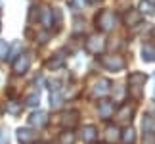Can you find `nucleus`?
<instances>
[{
	"mask_svg": "<svg viewBox=\"0 0 155 144\" xmlns=\"http://www.w3.org/2000/svg\"><path fill=\"white\" fill-rule=\"evenodd\" d=\"M147 81L146 73H140V71H134V73L128 75V92L134 96V98H140L142 91H144V85Z\"/></svg>",
	"mask_w": 155,
	"mask_h": 144,
	"instance_id": "1",
	"label": "nucleus"
},
{
	"mask_svg": "<svg viewBox=\"0 0 155 144\" xmlns=\"http://www.w3.org/2000/svg\"><path fill=\"white\" fill-rule=\"evenodd\" d=\"M115 23H117V17H115V14H113L111 10H102V12L96 15V27H98L102 33L111 31V29L115 27Z\"/></svg>",
	"mask_w": 155,
	"mask_h": 144,
	"instance_id": "2",
	"label": "nucleus"
},
{
	"mask_svg": "<svg viewBox=\"0 0 155 144\" xmlns=\"http://www.w3.org/2000/svg\"><path fill=\"white\" fill-rule=\"evenodd\" d=\"M84 48H86L90 54L98 56V54H102L104 48H105V37H104L102 33H92V35H88V39L84 40Z\"/></svg>",
	"mask_w": 155,
	"mask_h": 144,
	"instance_id": "3",
	"label": "nucleus"
},
{
	"mask_svg": "<svg viewBox=\"0 0 155 144\" xmlns=\"http://www.w3.org/2000/svg\"><path fill=\"white\" fill-rule=\"evenodd\" d=\"M102 65L107 71H123L124 69V58L119 54H111V56H102L100 58Z\"/></svg>",
	"mask_w": 155,
	"mask_h": 144,
	"instance_id": "4",
	"label": "nucleus"
},
{
	"mask_svg": "<svg viewBox=\"0 0 155 144\" xmlns=\"http://www.w3.org/2000/svg\"><path fill=\"white\" fill-rule=\"evenodd\" d=\"M40 21H42L44 29H50L56 21H59V12L56 8H48V6H44V8L40 10Z\"/></svg>",
	"mask_w": 155,
	"mask_h": 144,
	"instance_id": "5",
	"label": "nucleus"
},
{
	"mask_svg": "<svg viewBox=\"0 0 155 144\" xmlns=\"http://www.w3.org/2000/svg\"><path fill=\"white\" fill-rule=\"evenodd\" d=\"M14 73L15 75H25L29 67H31V54H19L15 60H14Z\"/></svg>",
	"mask_w": 155,
	"mask_h": 144,
	"instance_id": "6",
	"label": "nucleus"
},
{
	"mask_svg": "<svg viewBox=\"0 0 155 144\" xmlns=\"http://www.w3.org/2000/svg\"><path fill=\"white\" fill-rule=\"evenodd\" d=\"M123 21H124V25H127V27H138V25H142V14H140V10L128 8L127 12H124V15H123Z\"/></svg>",
	"mask_w": 155,
	"mask_h": 144,
	"instance_id": "7",
	"label": "nucleus"
},
{
	"mask_svg": "<svg viewBox=\"0 0 155 144\" xmlns=\"http://www.w3.org/2000/svg\"><path fill=\"white\" fill-rule=\"evenodd\" d=\"M48 121H50V117H48L46 111H35V113H31V117H29V125H33V127H37V129L46 127Z\"/></svg>",
	"mask_w": 155,
	"mask_h": 144,
	"instance_id": "8",
	"label": "nucleus"
},
{
	"mask_svg": "<svg viewBox=\"0 0 155 144\" xmlns=\"http://www.w3.org/2000/svg\"><path fill=\"white\" fill-rule=\"evenodd\" d=\"M113 111H115V104L111 100H100L98 102V113L102 119H109L113 117Z\"/></svg>",
	"mask_w": 155,
	"mask_h": 144,
	"instance_id": "9",
	"label": "nucleus"
},
{
	"mask_svg": "<svg viewBox=\"0 0 155 144\" xmlns=\"http://www.w3.org/2000/svg\"><path fill=\"white\" fill-rule=\"evenodd\" d=\"M109 91H111V83L107 79H98L94 83V87H92V94L98 96V98H104Z\"/></svg>",
	"mask_w": 155,
	"mask_h": 144,
	"instance_id": "10",
	"label": "nucleus"
},
{
	"mask_svg": "<svg viewBox=\"0 0 155 144\" xmlns=\"http://www.w3.org/2000/svg\"><path fill=\"white\" fill-rule=\"evenodd\" d=\"M132 115H134V108L128 106V104H123L117 111V121L119 123H130L132 121Z\"/></svg>",
	"mask_w": 155,
	"mask_h": 144,
	"instance_id": "11",
	"label": "nucleus"
},
{
	"mask_svg": "<svg viewBox=\"0 0 155 144\" xmlns=\"http://www.w3.org/2000/svg\"><path fill=\"white\" fill-rule=\"evenodd\" d=\"M17 140H19L21 144H33L35 140H37V131L23 127V129L17 131Z\"/></svg>",
	"mask_w": 155,
	"mask_h": 144,
	"instance_id": "12",
	"label": "nucleus"
},
{
	"mask_svg": "<svg viewBox=\"0 0 155 144\" xmlns=\"http://www.w3.org/2000/svg\"><path fill=\"white\" fill-rule=\"evenodd\" d=\"M59 123H61L63 127L71 129L73 125H77V123H79V111L71 110V111H65V113H61V119H59Z\"/></svg>",
	"mask_w": 155,
	"mask_h": 144,
	"instance_id": "13",
	"label": "nucleus"
},
{
	"mask_svg": "<svg viewBox=\"0 0 155 144\" xmlns=\"http://www.w3.org/2000/svg\"><path fill=\"white\" fill-rule=\"evenodd\" d=\"M81 136H82L84 142H94L98 139V129L94 127V125H84L82 131H81Z\"/></svg>",
	"mask_w": 155,
	"mask_h": 144,
	"instance_id": "14",
	"label": "nucleus"
},
{
	"mask_svg": "<svg viewBox=\"0 0 155 144\" xmlns=\"http://www.w3.org/2000/svg\"><path fill=\"white\" fill-rule=\"evenodd\" d=\"M105 140H107V144H113V142L121 140V131H119V127L109 125V127L105 129Z\"/></svg>",
	"mask_w": 155,
	"mask_h": 144,
	"instance_id": "15",
	"label": "nucleus"
},
{
	"mask_svg": "<svg viewBox=\"0 0 155 144\" xmlns=\"http://www.w3.org/2000/svg\"><path fill=\"white\" fill-rule=\"evenodd\" d=\"M21 110H23V106H21L19 100H10V102H6V113H10V115H19Z\"/></svg>",
	"mask_w": 155,
	"mask_h": 144,
	"instance_id": "16",
	"label": "nucleus"
},
{
	"mask_svg": "<svg viewBox=\"0 0 155 144\" xmlns=\"http://www.w3.org/2000/svg\"><path fill=\"white\" fill-rule=\"evenodd\" d=\"M142 58H144L146 62H155V46L153 44L142 46Z\"/></svg>",
	"mask_w": 155,
	"mask_h": 144,
	"instance_id": "17",
	"label": "nucleus"
},
{
	"mask_svg": "<svg viewBox=\"0 0 155 144\" xmlns=\"http://www.w3.org/2000/svg\"><path fill=\"white\" fill-rule=\"evenodd\" d=\"M142 127H144V133L146 135H155V119L151 115H146L144 117V123H142Z\"/></svg>",
	"mask_w": 155,
	"mask_h": 144,
	"instance_id": "18",
	"label": "nucleus"
},
{
	"mask_svg": "<svg viewBox=\"0 0 155 144\" xmlns=\"http://www.w3.org/2000/svg\"><path fill=\"white\" fill-rule=\"evenodd\" d=\"M59 144H75V133L71 129H65L59 135Z\"/></svg>",
	"mask_w": 155,
	"mask_h": 144,
	"instance_id": "19",
	"label": "nucleus"
},
{
	"mask_svg": "<svg viewBox=\"0 0 155 144\" xmlns=\"http://www.w3.org/2000/svg\"><path fill=\"white\" fill-rule=\"evenodd\" d=\"M140 14L153 15V14H155V4L147 2V0H142V2H140Z\"/></svg>",
	"mask_w": 155,
	"mask_h": 144,
	"instance_id": "20",
	"label": "nucleus"
},
{
	"mask_svg": "<svg viewBox=\"0 0 155 144\" xmlns=\"http://www.w3.org/2000/svg\"><path fill=\"white\" fill-rule=\"evenodd\" d=\"M61 65H63V56H59V54H56V58H54V60H48V62H46V67H48V69H59V67H61Z\"/></svg>",
	"mask_w": 155,
	"mask_h": 144,
	"instance_id": "21",
	"label": "nucleus"
},
{
	"mask_svg": "<svg viewBox=\"0 0 155 144\" xmlns=\"http://www.w3.org/2000/svg\"><path fill=\"white\" fill-rule=\"evenodd\" d=\"M121 139L127 142V144H132V142H134V129H132V127L124 129L123 133H121Z\"/></svg>",
	"mask_w": 155,
	"mask_h": 144,
	"instance_id": "22",
	"label": "nucleus"
},
{
	"mask_svg": "<svg viewBox=\"0 0 155 144\" xmlns=\"http://www.w3.org/2000/svg\"><path fill=\"white\" fill-rule=\"evenodd\" d=\"M124 94H127V87H124V85H117L115 87V96H113V100H115V102H121L124 98Z\"/></svg>",
	"mask_w": 155,
	"mask_h": 144,
	"instance_id": "23",
	"label": "nucleus"
},
{
	"mask_svg": "<svg viewBox=\"0 0 155 144\" xmlns=\"http://www.w3.org/2000/svg\"><path fill=\"white\" fill-rule=\"evenodd\" d=\"M50 106L54 110H58V108L61 106V96H59V92H52L50 94Z\"/></svg>",
	"mask_w": 155,
	"mask_h": 144,
	"instance_id": "24",
	"label": "nucleus"
},
{
	"mask_svg": "<svg viewBox=\"0 0 155 144\" xmlns=\"http://www.w3.org/2000/svg\"><path fill=\"white\" fill-rule=\"evenodd\" d=\"M38 100H40V94H38V92H31V94L27 96L25 104H27V106H38Z\"/></svg>",
	"mask_w": 155,
	"mask_h": 144,
	"instance_id": "25",
	"label": "nucleus"
},
{
	"mask_svg": "<svg viewBox=\"0 0 155 144\" xmlns=\"http://www.w3.org/2000/svg\"><path fill=\"white\" fill-rule=\"evenodd\" d=\"M8 52H10V46L6 40H0V58H6L8 56Z\"/></svg>",
	"mask_w": 155,
	"mask_h": 144,
	"instance_id": "26",
	"label": "nucleus"
},
{
	"mask_svg": "<svg viewBox=\"0 0 155 144\" xmlns=\"http://www.w3.org/2000/svg\"><path fill=\"white\" fill-rule=\"evenodd\" d=\"M0 144H8V133L2 127H0Z\"/></svg>",
	"mask_w": 155,
	"mask_h": 144,
	"instance_id": "27",
	"label": "nucleus"
},
{
	"mask_svg": "<svg viewBox=\"0 0 155 144\" xmlns=\"http://www.w3.org/2000/svg\"><path fill=\"white\" fill-rule=\"evenodd\" d=\"M46 40H48V31L38 33V43H46Z\"/></svg>",
	"mask_w": 155,
	"mask_h": 144,
	"instance_id": "28",
	"label": "nucleus"
},
{
	"mask_svg": "<svg viewBox=\"0 0 155 144\" xmlns=\"http://www.w3.org/2000/svg\"><path fill=\"white\" fill-rule=\"evenodd\" d=\"M86 2H90V4H96V2H100V0H86Z\"/></svg>",
	"mask_w": 155,
	"mask_h": 144,
	"instance_id": "29",
	"label": "nucleus"
},
{
	"mask_svg": "<svg viewBox=\"0 0 155 144\" xmlns=\"http://www.w3.org/2000/svg\"><path fill=\"white\" fill-rule=\"evenodd\" d=\"M0 85H2V73H0Z\"/></svg>",
	"mask_w": 155,
	"mask_h": 144,
	"instance_id": "30",
	"label": "nucleus"
},
{
	"mask_svg": "<svg viewBox=\"0 0 155 144\" xmlns=\"http://www.w3.org/2000/svg\"><path fill=\"white\" fill-rule=\"evenodd\" d=\"M147 2H151V4H155V0H147Z\"/></svg>",
	"mask_w": 155,
	"mask_h": 144,
	"instance_id": "31",
	"label": "nucleus"
},
{
	"mask_svg": "<svg viewBox=\"0 0 155 144\" xmlns=\"http://www.w3.org/2000/svg\"><path fill=\"white\" fill-rule=\"evenodd\" d=\"M0 31H2V21H0Z\"/></svg>",
	"mask_w": 155,
	"mask_h": 144,
	"instance_id": "32",
	"label": "nucleus"
},
{
	"mask_svg": "<svg viewBox=\"0 0 155 144\" xmlns=\"http://www.w3.org/2000/svg\"><path fill=\"white\" fill-rule=\"evenodd\" d=\"M0 111H2V108H0Z\"/></svg>",
	"mask_w": 155,
	"mask_h": 144,
	"instance_id": "33",
	"label": "nucleus"
}]
</instances>
